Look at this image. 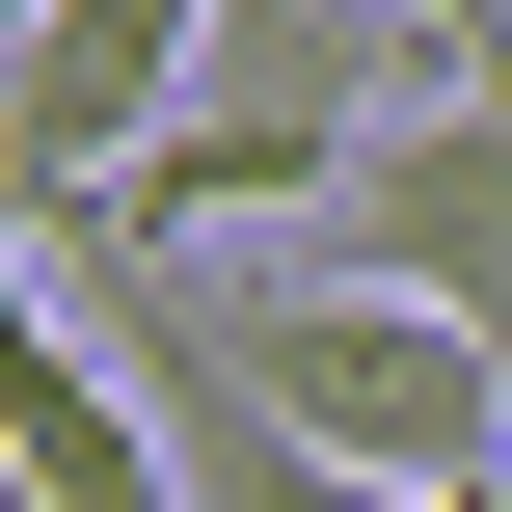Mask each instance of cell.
I'll use <instances>...</instances> for the list:
<instances>
[{
    "instance_id": "2",
    "label": "cell",
    "mask_w": 512,
    "mask_h": 512,
    "mask_svg": "<svg viewBox=\"0 0 512 512\" xmlns=\"http://www.w3.org/2000/svg\"><path fill=\"white\" fill-rule=\"evenodd\" d=\"M189 54H216V0H27V27H0V216L135 189L162 108H189Z\"/></svg>"
},
{
    "instance_id": "1",
    "label": "cell",
    "mask_w": 512,
    "mask_h": 512,
    "mask_svg": "<svg viewBox=\"0 0 512 512\" xmlns=\"http://www.w3.org/2000/svg\"><path fill=\"white\" fill-rule=\"evenodd\" d=\"M432 81H486L432 0H216V54H189L162 162H135V216H162V243H216V216H324Z\"/></svg>"
},
{
    "instance_id": "3",
    "label": "cell",
    "mask_w": 512,
    "mask_h": 512,
    "mask_svg": "<svg viewBox=\"0 0 512 512\" xmlns=\"http://www.w3.org/2000/svg\"><path fill=\"white\" fill-rule=\"evenodd\" d=\"M324 270H405V297H459L512 351V81H432V108L324 189Z\"/></svg>"
},
{
    "instance_id": "4",
    "label": "cell",
    "mask_w": 512,
    "mask_h": 512,
    "mask_svg": "<svg viewBox=\"0 0 512 512\" xmlns=\"http://www.w3.org/2000/svg\"><path fill=\"white\" fill-rule=\"evenodd\" d=\"M0 486H27V512H189V432H162V378H135L81 297L0 351Z\"/></svg>"
},
{
    "instance_id": "5",
    "label": "cell",
    "mask_w": 512,
    "mask_h": 512,
    "mask_svg": "<svg viewBox=\"0 0 512 512\" xmlns=\"http://www.w3.org/2000/svg\"><path fill=\"white\" fill-rule=\"evenodd\" d=\"M432 27H459V54H486V81H512V0H432Z\"/></svg>"
}]
</instances>
